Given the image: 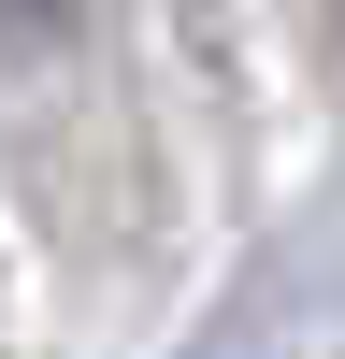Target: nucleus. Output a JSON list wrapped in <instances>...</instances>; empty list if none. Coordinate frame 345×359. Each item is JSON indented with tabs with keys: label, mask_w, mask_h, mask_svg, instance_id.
Instances as JSON below:
<instances>
[{
	"label": "nucleus",
	"mask_w": 345,
	"mask_h": 359,
	"mask_svg": "<svg viewBox=\"0 0 345 359\" xmlns=\"http://www.w3.org/2000/svg\"><path fill=\"white\" fill-rule=\"evenodd\" d=\"M0 29H72V0H0Z\"/></svg>",
	"instance_id": "f257e3e1"
}]
</instances>
